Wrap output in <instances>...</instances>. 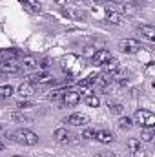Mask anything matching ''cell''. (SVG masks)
<instances>
[{
	"label": "cell",
	"mask_w": 155,
	"mask_h": 157,
	"mask_svg": "<svg viewBox=\"0 0 155 157\" xmlns=\"http://www.w3.org/2000/svg\"><path fill=\"white\" fill-rule=\"evenodd\" d=\"M97 53V49L93 48V46H88L86 48V51H84V57H89V59H93V55Z\"/></svg>",
	"instance_id": "484cf974"
},
{
	"label": "cell",
	"mask_w": 155,
	"mask_h": 157,
	"mask_svg": "<svg viewBox=\"0 0 155 157\" xmlns=\"http://www.w3.org/2000/svg\"><path fill=\"white\" fill-rule=\"evenodd\" d=\"M117 124H119V128H120V130H130V128L133 126V121H131L130 117H120Z\"/></svg>",
	"instance_id": "7402d4cb"
},
{
	"label": "cell",
	"mask_w": 155,
	"mask_h": 157,
	"mask_svg": "<svg viewBox=\"0 0 155 157\" xmlns=\"http://www.w3.org/2000/svg\"><path fill=\"white\" fill-rule=\"evenodd\" d=\"M102 68H104V73L115 75L117 71H119V60H117V59H112V60H108L106 64H102Z\"/></svg>",
	"instance_id": "ac0fdd59"
},
{
	"label": "cell",
	"mask_w": 155,
	"mask_h": 157,
	"mask_svg": "<svg viewBox=\"0 0 155 157\" xmlns=\"http://www.w3.org/2000/svg\"><path fill=\"white\" fill-rule=\"evenodd\" d=\"M29 106H31V104H29V102H26V101H24V102H18V104H17V108H20V110H24V108H29Z\"/></svg>",
	"instance_id": "f546056e"
},
{
	"label": "cell",
	"mask_w": 155,
	"mask_h": 157,
	"mask_svg": "<svg viewBox=\"0 0 155 157\" xmlns=\"http://www.w3.org/2000/svg\"><path fill=\"white\" fill-rule=\"evenodd\" d=\"M104 13H106V18H108L112 24H120V22H122V15H119L115 9L106 7V9H104Z\"/></svg>",
	"instance_id": "e0dca14e"
},
{
	"label": "cell",
	"mask_w": 155,
	"mask_h": 157,
	"mask_svg": "<svg viewBox=\"0 0 155 157\" xmlns=\"http://www.w3.org/2000/svg\"><path fill=\"white\" fill-rule=\"evenodd\" d=\"M13 93H15L13 86H9V84H4V86H0V99H9Z\"/></svg>",
	"instance_id": "d6986e66"
},
{
	"label": "cell",
	"mask_w": 155,
	"mask_h": 157,
	"mask_svg": "<svg viewBox=\"0 0 155 157\" xmlns=\"http://www.w3.org/2000/svg\"><path fill=\"white\" fill-rule=\"evenodd\" d=\"M95 139H97L99 143H104V144H110V143L115 141L113 133L108 132V130H95Z\"/></svg>",
	"instance_id": "9c48e42d"
},
{
	"label": "cell",
	"mask_w": 155,
	"mask_h": 157,
	"mask_svg": "<svg viewBox=\"0 0 155 157\" xmlns=\"http://www.w3.org/2000/svg\"><path fill=\"white\" fill-rule=\"evenodd\" d=\"M40 66H42V68H49V66H51V62L46 59V60H42V64H40Z\"/></svg>",
	"instance_id": "1f68e13d"
},
{
	"label": "cell",
	"mask_w": 155,
	"mask_h": 157,
	"mask_svg": "<svg viewBox=\"0 0 155 157\" xmlns=\"http://www.w3.org/2000/svg\"><path fill=\"white\" fill-rule=\"evenodd\" d=\"M119 49L122 53H137L139 49H142L141 42L135 39H126V40H120L119 42Z\"/></svg>",
	"instance_id": "3957f363"
},
{
	"label": "cell",
	"mask_w": 155,
	"mask_h": 157,
	"mask_svg": "<svg viewBox=\"0 0 155 157\" xmlns=\"http://www.w3.org/2000/svg\"><path fill=\"white\" fill-rule=\"evenodd\" d=\"M62 93H64V91H55V93L51 95V101H62Z\"/></svg>",
	"instance_id": "83f0119b"
},
{
	"label": "cell",
	"mask_w": 155,
	"mask_h": 157,
	"mask_svg": "<svg viewBox=\"0 0 155 157\" xmlns=\"http://www.w3.org/2000/svg\"><path fill=\"white\" fill-rule=\"evenodd\" d=\"M55 2H57L59 6H66V4H68V0H55Z\"/></svg>",
	"instance_id": "d6a6232c"
},
{
	"label": "cell",
	"mask_w": 155,
	"mask_h": 157,
	"mask_svg": "<svg viewBox=\"0 0 155 157\" xmlns=\"http://www.w3.org/2000/svg\"><path fill=\"white\" fill-rule=\"evenodd\" d=\"M2 148H4V143H2V141H0V150H2Z\"/></svg>",
	"instance_id": "e575fe53"
},
{
	"label": "cell",
	"mask_w": 155,
	"mask_h": 157,
	"mask_svg": "<svg viewBox=\"0 0 155 157\" xmlns=\"http://www.w3.org/2000/svg\"><path fill=\"white\" fill-rule=\"evenodd\" d=\"M110 2H113V4H119V2H120V0H110Z\"/></svg>",
	"instance_id": "836d02e7"
},
{
	"label": "cell",
	"mask_w": 155,
	"mask_h": 157,
	"mask_svg": "<svg viewBox=\"0 0 155 157\" xmlns=\"http://www.w3.org/2000/svg\"><path fill=\"white\" fill-rule=\"evenodd\" d=\"M137 31L141 33V37H144V39L150 40V42H153L155 40V28L153 26H146V24H142V26L137 28Z\"/></svg>",
	"instance_id": "4fadbf2b"
},
{
	"label": "cell",
	"mask_w": 155,
	"mask_h": 157,
	"mask_svg": "<svg viewBox=\"0 0 155 157\" xmlns=\"http://www.w3.org/2000/svg\"><path fill=\"white\" fill-rule=\"evenodd\" d=\"M78 101H80V93L70 90V91H64L62 93V101L60 102L66 104V106H75V104H78Z\"/></svg>",
	"instance_id": "52a82bcc"
},
{
	"label": "cell",
	"mask_w": 155,
	"mask_h": 157,
	"mask_svg": "<svg viewBox=\"0 0 155 157\" xmlns=\"http://www.w3.org/2000/svg\"><path fill=\"white\" fill-rule=\"evenodd\" d=\"M84 102H86L88 106H91V108H99L100 99H99L97 95H86V97H84Z\"/></svg>",
	"instance_id": "ffe728a7"
},
{
	"label": "cell",
	"mask_w": 155,
	"mask_h": 157,
	"mask_svg": "<svg viewBox=\"0 0 155 157\" xmlns=\"http://www.w3.org/2000/svg\"><path fill=\"white\" fill-rule=\"evenodd\" d=\"M133 121L137 124H141L142 128H153L155 126V115L150 110H137L133 115Z\"/></svg>",
	"instance_id": "7a4b0ae2"
},
{
	"label": "cell",
	"mask_w": 155,
	"mask_h": 157,
	"mask_svg": "<svg viewBox=\"0 0 155 157\" xmlns=\"http://www.w3.org/2000/svg\"><path fill=\"white\" fill-rule=\"evenodd\" d=\"M82 137H86V139H95V130H91V128L84 130V132H82Z\"/></svg>",
	"instance_id": "4316f807"
},
{
	"label": "cell",
	"mask_w": 155,
	"mask_h": 157,
	"mask_svg": "<svg viewBox=\"0 0 155 157\" xmlns=\"http://www.w3.org/2000/svg\"><path fill=\"white\" fill-rule=\"evenodd\" d=\"M20 68H22V71H33V70L39 68V62L33 57H24L20 60Z\"/></svg>",
	"instance_id": "9a60e30c"
},
{
	"label": "cell",
	"mask_w": 155,
	"mask_h": 157,
	"mask_svg": "<svg viewBox=\"0 0 155 157\" xmlns=\"http://www.w3.org/2000/svg\"><path fill=\"white\" fill-rule=\"evenodd\" d=\"M152 139H153V128H142V132H141V141L150 143Z\"/></svg>",
	"instance_id": "44dd1931"
},
{
	"label": "cell",
	"mask_w": 155,
	"mask_h": 157,
	"mask_svg": "<svg viewBox=\"0 0 155 157\" xmlns=\"http://www.w3.org/2000/svg\"><path fill=\"white\" fill-rule=\"evenodd\" d=\"M126 146H128V152L133 157H142L144 155V148H142V144H141L139 139H130V141L126 143Z\"/></svg>",
	"instance_id": "5b68a950"
},
{
	"label": "cell",
	"mask_w": 155,
	"mask_h": 157,
	"mask_svg": "<svg viewBox=\"0 0 155 157\" xmlns=\"http://www.w3.org/2000/svg\"><path fill=\"white\" fill-rule=\"evenodd\" d=\"M33 93H35V86L31 82H24L18 86V95L22 99H29V97H33Z\"/></svg>",
	"instance_id": "5bb4252c"
},
{
	"label": "cell",
	"mask_w": 155,
	"mask_h": 157,
	"mask_svg": "<svg viewBox=\"0 0 155 157\" xmlns=\"http://www.w3.org/2000/svg\"><path fill=\"white\" fill-rule=\"evenodd\" d=\"M18 57H20V51H17V49H0V64L17 60Z\"/></svg>",
	"instance_id": "30bf717a"
},
{
	"label": "cell",
	"mask_w": 155,
	"mask_h": 157,
	"mask_svg": "<svg viewBox=\"0 0 155 157\" xmlns=\"http://www.w3.org/2000/svg\"><path fill=\"white\" fill-rule=\"evenodd\" d=\"M11 139L20 143V144H24V146H35L39 143V135L35 132H31V130H26V128H20V130L13 132Z\"/></svg>",
	"instance_id": "6da1fadb"
},
{
	"label": "cell",
	"mask_w": 155,
	"mask_h": 157,
	"mask_svg": "<svg viewBox=\"0 0 155 157\" xmlns=\"http://www.w3.org/2000/svg\"><path fill=\"white\" fill-rule=\"evenodd\" d=\"M53 137H55V141H57V143H60V144H68V143L71 141V135H70V133H68V130H64V128L55 130Z\"/></svg>",
	"instance_id": "2e32d148"
},
{
	"label": "cell",
	"mask_w": 155,
	"mask_h": 157,
	"mask_svg": "<svg viewBox=\"0 0 155 157\" xmlns=\"http://www.w3.org/2000/svg\"><path fill=\"white\" fill-rule=\"evenodd\" d=\"M88 121H89V117L84 115V113H71L66 119V122H70L73 126H84V124H88Z\"/></svg>",
	"instance_id": "8fae6325"
},
{
	"label": "cell",
	"mask_w": 155,
	"mask_h": 157,
	"mask_svg": "<svg viewBox=\"0 0 155 157\" xmlns=\"http://www.w3.org/2000/svg\"><path fill=\"white\" fill-rule=\"evenodd\" d=\"M108 108H110V112L112 113H122L124 112V108H122V104H119V102H108Z\"/></svg>",
	"instance_id": "603a6c76"
},
{
	"label": "cell",
	"mask_w": 155,
	"mask_h": 157,
	"mask_svg": "<svg viewBox=\"0 0 155 157\" xmlns=\"http://www.w3.org/2000/svg\"><path fill=\"white\" fill-rule=\"evenodd\" d=\"M0 132H2V128H0Z\"/></svg>",
	"instance_id": "8d00e7d4"
},
{
	"label": "cell",
	"mask_w": 155,
	"mask_h": 157,
	"mask_svg": "<svg viewBox=\"0 0 155 157\" xmlns=\"http://www.w3.org/2000/svg\"><path fill=\"white\" fill-rule=\"evenodd\" d=\"M0 77H2V75H0Z\"/></svg>",
	"instance_id": "f35d334b"
},
{
	"label": "cell",
	"mask_w": 155,
	"mask_h": 157,
	"mask_svg": "<svg viewBox=\"0 0 155 157\" xmlns=\"http://www.w3.org/2000/svg\"><path fill=\"white\" fill-rule=\"evenodd\" d=\"M113 77H115V75H112V73H102V75H97V78H95L97 88H99V90H106V88L112 84Z\"/></svg>",
	"instance_id": "7c38bea8"
},
{
	"label": "cell",
	"mask_w": 155,
	"mask_h": 157,
	"mask_svg": "<svg viewBox=\"0 0 155 157\" xmlns=\"http://www.w3.org/2000/svg\"><path fill=\"white\" fill-rule=\"evenodd\" d=\"M24 4H28V6H29V9H33L35 13H40V9H42L39 0H24Z\"/></svg>",
	"instance_id": "d4e9b609"
},
{
	"label": "cell",
	"mask_w": 155,
	"mask_h": 157,
	"mask_svg": "<svg viewBox=\"0 0 155 157\" xmlns=\"http://www.w3.org/2000/svg\"><path fill=\"white\" fill-rule=\"evenodd\" d=\"M28 78H29L28 82H31L33 86L35 84H55V80H53V77L49 73H33V75H29Z\"/></svg>",
	"instance_id": "8992f818"
},
{
	"label": "cell",
	"mask_w": 155,
	"mask_h": 157,
	"mask_svg": "<svg viewBox=\"0 0 155 157\" xmlns=\"http://www.w3.org/2000/svg\"><path fill=\"white\" fill-rule=\"evenodd\" d=\"M11 117L15 119V121H31V117H28V115H17V113H15V115H11Z\"/></svg>",
	"instance_id": "f1b7e54d"
},
{
	"label": "cell",
	"mask_w": 155,
	"mask_h": 157,
	"mask_svg": "<svg viewBox=\"0 0 155 157\" xmlns=\"http://www.w3.org/2000/svg\"><path fill=\"white\" fill-rule=\"evenodd\" d=\"M113 57H112V53L108 51V49H99L95 55H93V62L95 64H99V66H102V64H106L108 60H112Z\"/></svg>",
	"instance_id": "ba28073f"
},
{
	"label": "cell",
	"mask_w": 155,
	"mask_h": 157,
	"mask_svg": "<svg viewBox=\"0 0 155 157\" xmlns=\"http://www.w3.org/2000/svg\"><path fill=\"white\" fill-rule=\"evenodd\" d=\"M95 157H117V155L112 154V152H102V154H99V155H95Z\"/></svg>",
	"instance_id": "4dcf8cb0"
},
{
	"label": "cell",
	"mask_w": 155,
	"mask_h": 157,
	"mask_svg": "<svg viewBox=\"0 0 155 157\" xmlns=\"http://www.w3.org/2000/svg\"><path fill=\"white\" fill-rule=\"evenodd\" d=\"M22 68H20V62L18 60H9V62H4L0 64V75H15V73H20Z\"/></svg>",
	"instance_id": "277c9868"
},
{
	"label": "cell",
	"mask_w": 155,
	"mask_h": 157,
	"mask_svg": "<svg viewBox=\"0 0 155 157\" xmlns=\"http://www.w3.org/2000/svg\"><path fill=\"white\" fill-rule=\"evenodd\" d=\"M97 2H100V0H97Z\"/></svg>",
	"instance_id": "74e56055"
},
{
	"label": "cell",
	"mask_w": 155,
	"mask_h": 157,
	"mask_svg": "<svg viewBox=\"0 0 155 157\" xmlns=\"http://www.w3.org/2000/svg\"><path fill=\"white\" fill-rule=\"evenodd\" d=\"M13 157H22V155H13Z\"/></svg>",
	"instance_id": "d590c367"
},
{
	"label": "cell",
	"mask_w": 155,
	"mask_h": 157,
	"mask_svg": "<svg viewBox=\"0 0 155 157\" xmlns=\"http://www.w3.org/2000/svg\"><path fill=\"white\" fill-rule=\"evenodd\" d=\"M95 78H97V75H89V77H86L84 80H80L78 86H80V88H89V86L95 82Z\"/></svg>",
	"instance_id": "cb8c5ba5"
}]
</instances>
